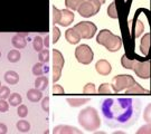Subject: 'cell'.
<instances>
[{
  "instance_id": "cell-1",
  "label": "cell",
  "mask_w": 151,
  "mask_h": 134,
  "mask_svg": "<svg viewBox=\"0 0 151 134\" xmlns=\"http://www.w3.org/2000/svg\"><path fill=\"white\" fill-rule=\"evenodd\" d=\"M101 110L110 123L127 124L133 116V101L131 98H105Z\"/></svg>"
},
{
  "instance_id": "cell-2",
  "label": "cell",
  "mask_w": 151,
  "mask_h": 134,
  "mask_svg": "<svg viewBox=\"0 0 151 134\" xmlns=\"http://www.w3.org/2000/svg\"><path fill=\"white\" fill-rule=\"evenodd\" d=\"M78 123L86 131H95L101 126V118L94 107H86L78 114Z\"/></svg>"
},
{
  "instance_id": "cell-3",
  "label": "cell",
  "mask_w": 151,
  "mask_h": 134,
  "mask_svg": "<svg viewBox=\"0 0 151 134\" xmlns=\"http://www.w3.org/2000/svg\"><path fill=\"white\" fill-rule=\"evenodd\" d=\"M121 64L124 68L133 70L137 76L142 80H148L150 77V62H139L137 59H129L127 55L121 57Z\"/></svg>"
},
{
  "instance_id": "cell-4",
  "label": "cell",
  "mask_w": 151,
  "mask_h": 134,
  "mask_svg": "<svg viewBox=\"0 0 151 134\" xmlns=\"http://www.w3.org/2000/svg\"><path fill=\"white\" fill-rule=\"evenodd\" d=\"M96 42L97 44L104 46L109 52H112V53L120 50L121 46H122L121 38L116 35H113L109 29H102L97 34Z\"/></svg>"
},
{
  "instance_id": "cell-5",
  "label": "cell",
  "mask_w": 151,
  "mask_h": 134,
  "mask_svg": "<svg viewBox=\"0 0 151 134\" xmlns=\"http://www.w3.org/2000/svg\"><path fill=\"white\" fill-rule=\"evenodd\" d=\"M52 11H53V24H58L62 27H67L74 20V14L70 9L58 10L55 6H53Z\"/></svg>"
},
{
  "instance_id": "cell-6",
  "label": "cell",
  "mask_w": 151,
  "mask_h": 134,
  "mask_svg": "<svg viewBox=\"0 0 151 134\" xmlns=\"http://www.w3.org/2000/svg\"><path fill=\"white\" fill-rule=\"evenodd\" d=\"M137 83L131 75H118L111 80V87L115 93L128 90Z\"/></svg>"
},
{
  "instance_id": "cell-7",
  "label": "cell",
  "mask_w": 151,
  "mask_h": 134,
  "mask_svg": "<svg viewBox=\"0 0 151 134\" xmlns=\"http://www.w3.org/2000/svg\"><path fill=\"white\" fill-rule=\"evenodd\" d=\"M101 1L100 0H85L80 8L77 9L80 16L84 17V18H88V17L95 16L97 12L101 9Z\"/></svg>"
},
{
  "instance_id": "cell-8",
  "label": "cell",
  "mask_w": 151,
  "mask_h": 134,
  "mask_svg": "<svg viewBox=\"0 0 151 134\" xmlns=\"http://www.w3.org/2000/svg\"><path fill=\"white\" fill-rule=\"evenodd\" d=\"M83 39H91L96 34V26L91 21H80L73 27Z\"/></svg>"
},
{
  "instance_id": "cell-9",
  "label": "cell",
  "mask_w": 151,
  "mask_h": 134,
  "mask_svg": "<svg viewBox=\"0 0 151 134\" xmlns=\"http://www.w3.org/2000/svg\"><path fill=\"white\" fill-rule=\"evenodd\" d=\"M93 50L88 45L82 44L80 46H77L75 48V57L77 59L78 63H81L83 65H88L92 63L93 60Z\"/></svg>"
},
{
  "instance_id": "cell-10",
  "label": "cell",
  "mask_w": 151,
  "mask_h": 134,
  "mask_svg": "<svg viewBox=\"0 0 151 134\" xmlns=\"http://www.w3.org/2000/svg\"><path fill=\"white\" fill-rule=\"evenodd\" d=\"M64 56L60 50L53 49V82L56 83L62 76V70L64 67Z\"/></svg>"
},
{
  "instance_id": "cell-11",
  "label": "cell",
  "mask_w": 151,
  "mask_h": 134,
  "mask_svg": "<svg viewBox=\"0 0 151 134\" xmlns=\"http://www.w3.org/2000/svg\"><path fill=\"white\" fill-rule=\"evenodd\" d=\"M95 70H96V72L100 75L106 76L111 73L112 67H111V64L109 63L108 60L101 59V60H99L96 64H95Z\"/></svg>"
},
{
  "instance_id": "cell-12",
  "label": "cell",
  "mask_w": 151,
  "mask_h": 134,
  "mask_svg": "<svg viewBox=\"0 0 151 134\" xmlns=\"http://www.w3.org/2000/svg\"><path fill=\"white\" fill-rule=\"evenodd\" d=\"M26 34H17L12 37V46L17 49H22L26 47L27 45V42H26Z\"/></svg>"
},
{
  "instance_id": "cell-13",
  "label": "cell",
  "mask_w": 151,
  "mask_h": 134,
  "mask_svg": "<svg viewBox=\"0 0 151 134\" xmlns=\"http://www.w3.org/2000/svg\"><path fill=\"white\" fill-rule=\"evenodd\" d=\"M65 38L66 40L68 42L72 45H75V44H78L80 40H81V36L78 35V32H76L74 28H70L65 32Z\"/></svg>"
},
{
  "instance_id": "cell-14",
  "label": "cell",
  "mask_w": 151,
  "mask_h": 134,
  "mask_svg": "<svg viewBox=\"0 0 151 134\" xmlns=\"http://www.w3.org/2000/svg\"><path fill=\"white\" fill-rule=\"evenodd\" d=\"M53 133L55 134H60V133H75V134H81L82 132L80 130H77L74 126H68V125H58L53 130Z\"/></svg>"
},
{
  "instance_id": "cell-15",
  "label": "cell",
  "mask_w": 151,
  "mask_h": 134,
  "mask_svg": "<svg viewBox=\"0 0 151 134\" xmlns=\"http://www.w3.org/2000/svg\"><path fill=\"white\" fill-rule=\"evenodd\" d=\"M149 48H150V34H146L141 38L140 42V50L142 55L147 56L149 54Z\"/></svg>"
},
{
  "instance_id": "cell-16",
  "label": "cell",
  "mask_w": 151,
  "mask_h": 134,
  "mask_svg": "<svg viewBox=\"0 0 151 134\" xmlns=\"http://www.w3.org/2000/svg\"><path fill=\"white\" fill-rule=\"evenodd\" d=\"M42 97H43V93L40 90H38V88H32V90H29L27 93V98L32 103H36V102H39L40 100H42Z\"/></svg>"
},
{
  "instance_id": "cell-17",
  "label": "cell",
  "mask_w": 151,
  "mask_h": 134,
  "mask_svg": "<svg viewBox=\"0 0 151 134\" xmlns=\"http://www.w3.org/2000/svg\"><path fill=\"white\" fill-rule=\"evenodd\" d=\"M5 80L10 85H16L19 82V75L14 70H8L5 74Z\"/></svg>"
},
{
  "instance_id": "cell-18",
  "label": "cell",
  "mask_w": 151,
  "mask_h": 134,
  "mask_svg": "<svg viewBox=\"0 0 151 134\" xmlns=\"http://www.w3.org/2000/svg\"><path fill=\"white\" fill-rule=\"evenodd\" d=\"M125 93L127 94H149L150 92L146 90V88H143V87H141L140 84L135 83L133 86H131L130 88L125 90Z\"/></svg>"
},
{
  "instance_id": "cell-19",
  "label": "cell",
  "mask_w": 151,
  "mask_h": 134,
  "mask_svg": "<svg viewBox=\"0 0 151 134\" xmlns=\"http://www.w3.org/2000/svg\"><path fill=\"white\" fill-rule=\"evenodd\" d=\"M66 101H67V103L70 104V106L78 107V106H82V105H84V104H86V103L90 102V98H75V97H68V98H66Z\"/></svg>"
},
{
  "instance_id": "cell-20",
  "label": "cell",
  "mask_w": 151,
  "mask_h": 134,
  "mask_svg": "<svg viewBox=\"0 0 151 134\" xmlns=\"http://www.w3.org/2000/svg\"><path fill=\"white\" fill-rule=\"evenodd\" d=\"M47 85H48V78L46 76H38L35 80V87L40 90V91L46 90Z\"/></svg>"
},
{
  "instance_id": "cell-21",
  "label": "cell",
  "mask_w": 151,
  "mask_h": 134,
  "mask_svg": "<svg viewBox=\"0 0 151 134\" xmlns=\"http://www.w3.org/2000/svg\"><path fill=\"white\" fill-rule=\"evenodd\" d=\"M85 0H65V6L67 9L70 10H77L80 6L84 2Z\"/></svg>"
},
{
  "instance_id": "cell-22",
  "label": "cell",
  "mask_w": 151,
  "mask_h": 134,
  "mask_svg": "<svg viewBox=\"0 0 151 134\" xmlns=\"http://www.w3.org/2000/svg\"><path fill=\"white\" fill-rule=\"evenodd\" d=\"M20 57H22V55H20V53L17 49H12L7 55V58H8V60L10 63H17V62H19Z\"/></svg>"
},
{
  "instance_id": "cell-23",
  "label": "cell",
  "mask_w": 151,
  "mask_h": 134,
  "mask_svg": "<svg viewBox=\"0 0 151 134\" xmlns=\"http://www.w3.org/2000/svg\"><path fill=\"white\" fill-rule=\"evenodd\" d=\"M17 129L22 133H27L28 131L30 130V124L28 123L27 121H25V120H20V121L17 122Z\"/></svg>"
},
{
  "instance_id": "cell-24",
  "label": "cell",
  "mask_w": 151,
  "mask_h": 134,
  "mask_svg": "<svg viewBox=\"0 0 151 134\" xmlns=\"http://www.w3.org/2000/svg\"><path fill=\"white\" fill-rule=\"evenodd\" d=\"M44 63H37L32 66V74L35 76H42L44 74V72H47L48 70H44Z\"/></svg>"
},
{
  "instance_id": "cell-25",
  "label": "cell",
  "mask_w": 151,
  "mask_h": 134,
  "mask_svg": "<svg viewBox=\"0 0 151 134\" xmlns=\"http://www.w3.org/2000/svg\"><path fill=\"white\" fill-rule=\"evenodd\" d=\"M22 102V98L20 96V94L18 93H14L9 96V104L11 106H17V105H20Z\"/></svg>"
},
{
  "instance_id": "cell-26",
  "label": "cell",
  "mask_w": 151,
  "mask_h": 134,
  "mask_svg": "<svg viewBox=\"0 0 151 134\" xmlns=\"http://www.w3.org/2000/svg\"><path fill=\"white\" fill-rule=\"evenodd\" d=\"M32 47H34V49L36 50V52H40V50H43L44 48V40L42 39V37L40 36H36L35 37V39L32 40Z\"/></svg>"
},
{
  "instance_id": "cell-27",
  "label": "cell",
  "mask_w": 151,
  "mask_h": 134,
  "mask_svg": "<svg viewBox=\"0 0 151 134\" xmlns=\"http://www.w3.org/2000/svg\"><path fill=\"white\" fill-rule=\"evenodd\" d=\"M108 15H109V17H111V18H113V19H116V18H118V11H116V4H115V1H112L111 5L109 6Z\"/></svg>"
},
{
  "instance_id": "cell-28",
  "label": "cell",
  "mask_w": 151,
  "mask_h": 134,
  "mask_svg": "<svg viewBox=\"0 0 151 134\" xmlns=\"http://www.w3.org/2000/svg\"><path fill=\"white\" fill-rule=\"evenodd\" d=\"M38 58H39V62L42 63H47L49 60V50L48 49H43L39 52V55H38Z\"/></svg>"
},
{
  "instance_id": "cell-29",
  "label": "cell",
  "mask_w": 151,
  "mask_h": 134,
  "mask_svg": "<svg viewBox=\"0 0 151 134\" xmlns=\"http://www.w3.org/2000/svg\"><path fill=\"white\" fill-rule=\"evenodd\" d=\"M10 96V90L8 86H1L0 87V100H6Z\"/></svg>"
},
{
  "instance_id": "cell-30",
  "label": "cell",
  "mask_w": 151,
  "mask_h": 134,
  "mask_svg": "<svg viewBox=\"0 0 151 134\" xmlns=\"http://www.w3.org/2000/svg\"><path fill=\"white\" fill-rule=\"evenodd\" d=\"M83 92H84V94H94V93L96 92L95 85H94L93 83H87L86 85L84 86Z\"/></svg>"
},
{
  "instance_id": "cell-31",
  "label": "cell",
  "mask_w": 151,
  "mask_h": 134,
  "mask_svg": "<svg viewBox=\"0 0 151 134\" xmlns=\"http://www.w3.org/2000/svg\"><path fill=\"white\" fill-rule=\"evenodd\" d=\"M143 120L146 121L147 123L151 124V104L147 105L145 108V113H143Z\"/></svg>"
},
{
  "instance_id": "cell-32",
  "label": "cell",
  "mask_w": 151,
  "mask_h": 134,
  "mask_svg": "<svg viewBox=\"0 0 151 134\" xmlns=\"http://www.w3.org/2000/svg\"><path fill=\"white\" fill-rule=\"evenodd\" d=\"M99 93L101 94H110L111 93V85L108 83H103L101 86L99 87Z\"/></svg>"
},
{
  "instance_id": "cell-33",
  "label": "cell",
  "mask_w": 151,
  "mask_h": 134,
  "mask_svg": "<svg viewBox=\"0 0 151 134\" xmlns=\"http://www.w3.org/2000/svg\"><path fill=\"white\" fill-rule=\"evenodd\" d=\"M145 30V26L141 20H138L137 21V25H135V37H140L142 35V32Z\"/></svg>"
},
{
  "instance_id": "cell-34",
  "label": "cell",
  "mask_w": 151,
  "mask_h": 134,
  "mask_svg": "<svg viewBox=\"0 0 151 134\" xmlns=\"http://www.w3.org/2000/svg\"><path fill=\"white\" fill-rule=\"evenodd\" d=\"M17 112H18V115H19L20 118H26L28 114V108L26 105H19Z\"/></svg>"
},
{
  "instance_id": "cell-35",
  "label": "cell",
  "mask_w": 151,
  "mask_h": 134,
  "mask_svg": "<svg viewBox=\"0 0 151 134\" xmlns=\"http://www.w3.org/2000/svg\"><path fill=\"white\" fill-rule=\"evenodd\" d=\"M137 133L138 134H151V124H147V125H143V126H141L140 129L137 131Z\"/></svg>"
},
{
  "instance_id": "cell-36",
  "label": "cell",
  "mask_w": 151,
  "mask_h": 134,
  "mask_svg": "<svg viewBox=\"0 0 151 134\" xmlns=\"http://www.w3.org/2000/svg\"><path fill=\"white\" fill-rule=\"evenodd\" d=\"M52 32H53V44L55 43H57V40H58V38H60V29L57 28V27H53V29H52Z\"/></svg>"
},
{
  "instance_id": "cell-37",
  "label": "cell",
  "mask_w": 151,
  "mask_h": 134,
  "mask_svg": "<svg viewBox=\"0 0 151 134\" xmlns=\"http://www.w3.org/2000/svg\"><path fill=\"white\" fill-rule=\"evenodd\" d=\"M52 92H53V94H55V95H62V94H64V88H63L60 85L55 84V85L53 86Z\"/></svg>"
},
{
  "instance_id": "cell-38",
  "label": "cell",
  "mask_w": 151,
  "mask_h": 134,
  "mask_svg": "<svg viewBox=\"0 0 151 134\" xmlns=\"http://www.w3.org/2000/svg\"><path fill=\"white\" fill-rule=\"evenodd\" d=\"M9 110V104L8 102H6L5 100H0V112L5 113Z\"/></svg>"
},
{
  "instance_id": "cell-39",
  "label": "cell",
  "mask_w": 151,
  "mask_h": 134,
  "mask_svg": "<svg viewBox=\"0 0 151 134\" xmlns=\"http://www.w3.org/2000/svg\"><path fill=\"white\" fill-rule=\"evenodd\" d=\"M42 107L45 112H49V97L46 96L42 102Z\"/></svg>"
},
{
  "instance_id": "cell-40",
  "label": "cell",
  "mask_w": 151,
  "mask_h": 134,
  "mask_svg": "<svg viewBox=\"0 0 151 134\" xmlns=\"http://www.w3.org/2000/svg\"><path fill=\"white\" fill-rule=\"evenodd\" d=\"M7 131H8V129H7V126H6L4 123H0V134H5L7 133Z\"/></svg>"
},
{
  "instance_id": "cell-41",
  "label": "cell",
  "mask_w": 151,
  "mask_h": 134,
  "mask_svg": "<svg viewBox=\"0 0 151 134\" xmlns=\"http://www.w3.org/2000/svg\"><path fill=\"white\" fill-rule=\"evenodd\" d=\"M44 45H45V47H48V46H49V36H48V35L46 36L45 40H44Z\"/></svg>"
},
{
  "instance_id": "cell-42",
  "label": "cell",
  "mask_w": 151,
  "mask_h": 134,
  "mask_svg": "<svg viewBox=\"0 0 151 134\" xmlns=\"http://www.w3.org/2000/svg\"><path fill=\"white\" fill-rule=\"evenodd\" d=\"M100 1H101V4H102V5H103V4H104V2L106 1V0H100Z\"/></svg>"
},
{
  "instance_id": "cell-43",
  "label": "cell",
  "mask_w": 151,
  "mask_h": 134,
  "mask_svg": "<svg viewBox=\"0 0 151 134\" xmlns=\"http://www.w3.org/2000/svg\"><path fill=\"white\" fill-rule=\"evenodd\" d=\"M0 87H1V82H0Z\"/></svg>"
},
{
  "instance_id": "cell-44",
  "label": "cell",
  "mask_w": 151,
  "mask_h": 134,
  "mask_svg": "<svg viewBox=\"0 0 151 134\" xmlns=\"http://www.w3.org/2000/svg\"><path fill=\"white\" fill-rule=\"evenodd\" d=\"M0 57H1V53H0Z\"/></svg>"
}]
</instances>
